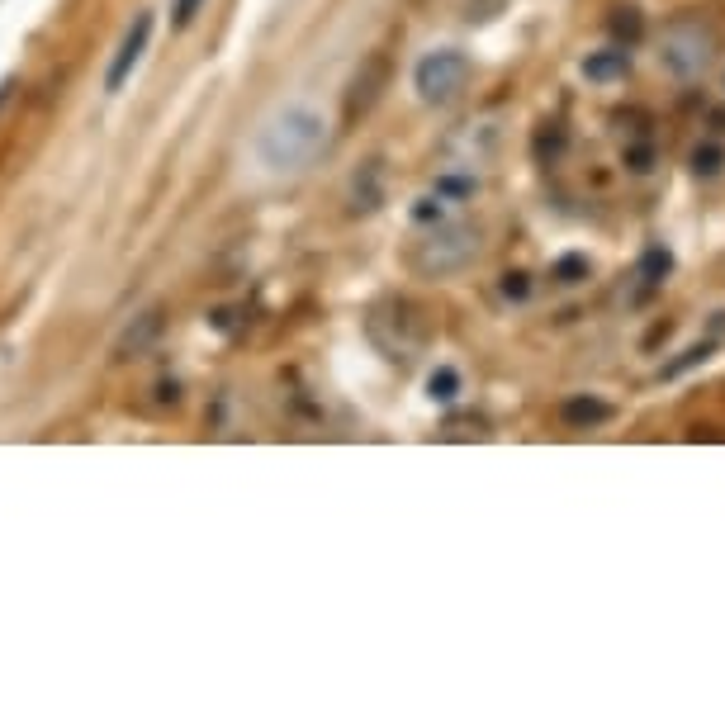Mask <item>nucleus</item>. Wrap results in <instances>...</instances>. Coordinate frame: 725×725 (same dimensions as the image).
Returning a JSON list of instances; mask_svg holds the SVG:
<instances>
[{
  "mask_svg": "<svg viewBox=\"0 0 725 725\" xmlns=\"http://www.w3.org/2000/svg\"><path fill=\"white\" fill-rule=\"evenodd\" d=\"M560 417L569 422V427L588 432V427H602V422H612V417H617V408H612L607 399H598V394H574V399H564Z\"/></svg>",
  "mask_w": 725,
  "mask_h": 725,
  "instance_id": "6",
  "label": "nucleus"
},
{
  "mask_svg": "<svg viewBox=\"0 0 725 725\" xmlns=\"http://www.w3.org/2000/svg\"><path fill=\"white\" fill-rule=\"evenodd\" d=\"M5 95H10V81H0V105H5Z\"/></svg>",
  "mask_w": 725,
  "mask_h": 725,
  "instance_id": "21",
  "label": "nucleus"
},
{
  "mask_svg": "<svg viewBox=\"0 0 725 725\" xmlns=\"http://www.w3.org/2000/svg\"><path fill=\"white\" fill-rule=\"evenodd\" d=\"M626 72H631V53H626V48H602V53L583 57V76H588V81H598V86L621 81Z\"/></svg>",
  "mask_w": 725,
  "mask_h": 725,
  "instance_id": "8",
  "label": "nucleus"
},
{
  "mask_svg": "<svg viewBox=\"0 0 725 725\" xmlns=\"http://www.w3.org/2000/svg\"><path fill=\"white\" fill-rule=\"evenodd\" d=\"M157 332H162V313H143V318H138V327H128V332H124V342H119V356H128V351L138 356V351H143V346L152 342Z\"/></svg>",
  "mask_w": 725,
  "mask_h": 725,
  "instance_id": "10",
  "label": "nucleus"
},
{
  "mask_svg": "<svg viewBox=\"0 0 725 725\" xmlns=\"http://www.w3.org/2000/svg\"><path fill=\"white\" fill-rule=\"evenodd\" d=\"M384 76H389V62H384V57H370L365 76H356V86H351V95H346V109H351V114H365V109L380 100Z\"/></svg>",
  "mask_w": 725,
  "mask_h": 725,
  "instance_id": "7",
  "label": "nucleus"
},
{
  "mask_svg": "<svg viewBox=\"0 0 725 725\" xmlns=\"http://www.w3.org/2000/svg\"><path fill=\"white\" fill-rule=\"evenodd\" d=\"M152 24H157V19L147 15V10L128 24L124 43H119V53H114V62H109V72H105V91H124V81L133 76V67L143 62L147 43H152Z\"/></svg>",
  "mask_w": 725,
  "mask_h": 725,
  "instance_id": "5",
  "label": "nucleus"
},
{
  "mask_svg": "<svg viewBox=\"0 0 725 725\" xmlns=\"http://www.w3.org/2000/svg\"><path fill=\"white\" fill-rule=\"evenodd\" d=\"M474 190H479V185H474L470 176H441V181H436V195H451V200H465Z\"/></svg>",
  "mask_w": 725,
  "mask_h": 725,
  "instance_id": "16",
  "label": "nucleus"
},
{
  "mask_svg": "<svg viewBox=\"0 0 725 725\" xmlns=\"http://www.w3.org/2000/svg\"><path fill=\"white\" fill-rule=\"evenodd\" d=\"M650 162H654L650 147H631V152H626V166H631V171H650Z\"/></svg>",
  "mask_w": 725,
  "mask_h": 725,
  "instance_id": "20",
  "label": "nucleus"
},
{
  "mask_svg": "<svg viewBox=\"0 0 725 725\" xmlns=\"http://www.w3.org/2000/svg\"><path fill=\"white\" fill-rule=\"evenodd\" d=\"M413 218H417V223H441V218H446V209H441V195H436V200H417L413 204Z\"/></svg>",
  "mask_w": 725,
  "mask_h": 725,
  "instance_id": "17",
  "label": "nucleus"
},
{
  "mask_svg": "<svg viewBox=\"0 0 725 725\" xmlns=\"http://www.w3.org/2000/svg\"><path fill=\"white\" fill-rule=\"evenodd\" d=\"M711 53H716V34H711L702 19H678L669 34H664V48H659L664 67H669L673 76H683V81L707 72Z\"/></svg>",
  "mask_w": 725,
  "mask_h": 725,
  "instance_id": "3",
  "label": "nucleus"
},
{
  "mask_svg": "<svg viewBox=\"0 0 725 725\" xmlns=\"http://www.w3.org/2000/svg\"><path fill=\"white\" fill-rule=\"evenodd\" d=\"M465 81H470V57L455 53V48H432L413 72V86H417V95H422L427 105H446V100H455V95L465 91Z\"/></svg>",
  "mask_w": 725,
  "mask_h": 725,
  "instance_id": "4",
  "label": "nucleus"
},
{
  "mask_svg": "<svg viewBox=\"0 0 725 725\" xmlns=\"http://www.w3.org/2000/svg\"><path fill=\"white\" fill-rule=\"evenodd\" d=\"M669 271H673V252L669 247H659V242H654V247H645V256H640V280H645V285H664V280H669Z\"/></svg>",
  "mask_w": 725,
  "mask_h": 725,
  "instance_id": "9",
  "label": "nucleus"
},
{
  "mask_svg": "<svg viewBox=\"0 0 725 725\" xmlns=\"http://www.w3.org/2000/svg\"><path fill=\"white\" fill-rule=\"evenodd\" d=\"M323 147H327V119L309 105L280 109L256 133V157L271 171H304L309 162H318Z\"/></svg>",
  "mask_w": 725,
  "mask_h": 725,
  "instance_id": "1",
  "label": "nucleus"
},
{
  "mask_svg": "<svg viewBox=\"0 0 725 725\" xmlns=\"http://www.w3.org/2000/svg\"><path fill=\"white\" fill-rule=\"evenodd\" d=\"M474 256H479V233L470 223H436L427 242L413 247V266L422 275H451V271H465Z\"/></svg>",
  "mask_w": 725,
  "mask_h": 725,
  "instance_id": "2",
  "label": "nucleus"
},
{
  "mask_svg": "<svg viewBox=\"0 0 725 725\" xmlns=\"http://www.w3.org/2000/svg\"><path fill=\"white\" fill-rule=\"evenodd\" d=\"M200 5H204V0H171V15H176V24H181V29H185L190 19L200 15Z\"/></svg>",
  "mask_w": 725,
  "mask_h": 725,
  "instance_id": "19",
  "label": "nucleus"
},
{
  "mask_svg": "<svg viewBox=\"0 0 725 725\" xmlns=\"http://www.w3.org/2000/svg\"><path fill=\"white\" fill-rule=\"evenodd\" d=\"M427 394H432L436 403H455V394H460V375H455L451 365H436L432 380H427Z\"/></svg>",
  "mask_w": 725,
  "mask_h": 725,
  "instance_id": "13",
  "label": "nucleus"
},
{
  "mask_svg": "<svg viewBox=\"0 0 725 725\" xmlns=\"http://www.w3.org/2000/svg\"><path fill=\"white\" fill-rule=\"evenodd\" d=\"M550 275H555L560 285H579V280H588V275H593V261H588V256H579V252H569V256H560V261L550 266Z\"/></svg>",
  "mask_w": 725,
  "mask_h": 725,
  "instance_id": "11",
  "label": "nucleus"
},
{
  "mask_svg": "<svg viewBox=\"0 0 725 725\" xmlns=\"http://www.w3.org/2000/svg\"><path fill=\"white\" fill-rule=\"evenodd\" d=\"M711 356V342H702V346H688L683 351V361H673V365H664V380H673V375H683V370H692V365H702Z\"/></svg>",
  "mask_w": 725,
  "mask_h": 725,
  "instance_id": "15",
  "label": "nucleus"
},
{
  "mask_svg": "<svg viewBox=\"0 0 725 725\" xmlns=\"http://www.w3.org/2000/svg\"><path fill=\"white\" fill-rule=\"evenodd\" d=\"M612 34L631 48V43H640V34H645V19H640V10L635 5H626V10H612Z\"/></svg>",
  "mask_w": 725,
  "mask_h": 725,
  "instance_id": "12",
  "label": "nucleus"
},
{
  "mask_svg": "<svg viewBox=\"0 0 725 725\" xmlns=\"http://www.w3.org/2000/svg\"><path fill=\"white\" fill-rule=\"evenodd\" d=\"M503 294H508V299H526V294H531L526 275L522 271H508V275H503Z\"/></svg>",
  "mask_w": 725,
  "mask_h": 725,
  "instance_id": "18",
  "label": "nucleus"
},
{
  "mask_svg": "<svg viewBox=\"0 0 725 725\" xmlns=\"http://www.w3.org/2000/svg\"><path fill=\"white\" fill-rule=\"evenodd\" d=\"M725 166V152L716 143H702V147H692V171H697V176H716V171H721Z\"/></svg>",
  "mask_w": 725,
  "mask_h": 725,
  "instance_id": "14",
  "label": "nucleus"
}]
</instances>
